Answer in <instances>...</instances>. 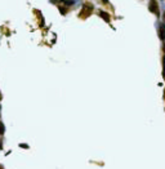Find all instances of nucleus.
Instances as JSON below:
<instances>
[{"label": "nucleus", "mask_w": 165, "mask_h": 169, "mask_svg": "<svg viewBox=\"0 0 165 169\" xmlns=\"http://www.w3.org/2000/svg\"><path fill=\"white\" fill-rule=\"evenodd\" d=\"M93 9H94V7H93L92 4H89V3L84 4V5L81 7V12H80L79 17H80V18H83V19L88 18V17L93 13Z\"/></svg>", "instance_id": "1"}, {"label": "nucleus", "mask_w": 165, "mask_h": 169, "mask_svg": "<svg viewBox=\"0 0 165 169\" xmlns=\"http://www.w3.org/2000/svg\"><path fill=\"white\" fill-rule=\"evenodd\" d=\"M0 108H1V106H0Z\"/></svg>", "instance_id": "13"}, {"label": "nucleus", "mask_w": 165, "mask_h": 169, "mask_svg": "<svg viewBox=\"0 0 165 169\" xmlns=\"http://www.w3.org/2000/svg\"><path fill=\"white\" fill-rule=\"evenodd\" d=\"M163 65H164V76H165V57L163 58Z\"/></svg>", "instance_id": "8"}, {"label": "nucleus", "mask_w": 165, "mask_h": 169, "mask_svg": "<svg viewBox=\"0 0 165 169\" xmlns=\"http://www.w3.org/2000/svg\"><path fill=\"white\" fill-rule=\"evenodd\" d=\"M98 14L101 15L106 22H110V14H108V13H106V12H103V10H99V12H98Z\"/></svg>", "instance_id": "4"}, {"label": "nucleus", "mask_w": 165, "mask_h": 169, "mask_svg": "<svg viewBox=\"0 0 165 169\" xmlns=\"http://www.w3.org/2000/svg\"><path fill=\"white\" fill-rule=\"evenodd\" d=\"M66 8H67V7H65V5H63V7H60V12L62 14H66V13H67V9H66Z\"/></svg>", "instance_id": "6"}, {"label": "nucleus", "mask_w": 165, "mask_h": 169, "mask_svg": "<svg viewBox=\"0 0 165 169\" xmlns=\"http://www.w3.org/2000/svg\"><path fill=\"white\" fill-rule=\"evenodd\" d=\"M0 99H1V93H0Z\"/></svg>", "instance_id": "12"}, {"label": "nucleus", "mask_w": 165, "mask_h": 169, "mask_svg": "<svg viewBox=\"0 0 165 169\" xmlns=\"http://www.w3.org/2000/svg\"><path fill=\"white\" fill-rule=\"evenodd\" d=\"M159 36L161 40H165V23H160L159 26Z\"/></svg>", "instance_id": "3"}, {"label": "nucleus", "mask_w": 165, "mask_h": 169, "mask_svg": "<svg viewBox=\"0 0 165 169\" xmlns=\"http://www.w3.org/2000/svg\"><path fill=\"white\" fill-rule=\"evenodd\" d=\"M163 49H164V52H165V41H164V46H163Z\"/></svg>", "instance_id": "11"}, {"label": "nucleus", "mask_w": 165, "mask_h": 169, "mask_svg": "<svg viewBox=\"0 0 165 169\" xmlns=\"http://www.w3.org/2000/svg\"><path fill=\"white\" fill-rule=\"evenodd\" d=\"M5 133V126H4V124L0 122V136H3Z\"/></svg>", "instance_id": "5"}, {"label": "nucleus", "mask_w": 165, "mask_h": 169, "mask_svg": "<svg viewBox=\"0 0 165 169\" xmlns=\"http://www.w3.org/2000/svg\"><path fill=\"white\" fill-rule=\"evenodd\" d=\"M102 3L103 4H108V0H102Z\"/></svg>", "instance_id": "9"}, {"label": "nucleus", "mask_w": 165, "mask_h": 169, "mask_svg": "<svg viewBox=\"0 0 165 169\" xmlns=\"http://www.w3.org/2000/svg\"><path fill=\"white\" fill-rule=\"evenodd\" d=\"M148 9H150V12L155 13L156 15L160 14V12H159V4H157V0H150Z\"/></svg>", "instance_id": "2"}, {"label": "nucleus", "mask_w": 165, "mask_h": 169, "mask_svg": "<svg viewBox=\"0 0 165 169\" xmlns=\"http://www.w3.org/2000/svg\"><path fill=\"white\" fill-rule=\"evenodd\" d=\"M1 147H3V143H1V141H0V150H1Z\"/></svg>", "instance_id": "10"}, {"label": "nucleus", "mask_w": 165, "mask_h": 169, "mask_svg": "<svg viewBox=\"0 0 165 169\" xmlns=\"http://www.w3.org/2000/svg\"><path fill=\"white\" fill-rule=\"evenodd\" d=\"M19 147H25V149H29V146H27V145H25V143H19Z\"/></svg>", "instance_id": "7"}]
</instances>
